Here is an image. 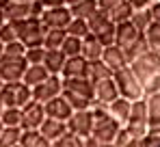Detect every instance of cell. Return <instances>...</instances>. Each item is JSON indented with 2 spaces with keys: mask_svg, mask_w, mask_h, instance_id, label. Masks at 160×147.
Masks as SVG:
<instances>
[{
  "mask_svg": "<svg viewBox=\"0 0 160 147\" xmlns=\"http://www.w3.org/2000/svg\"><path fill=\"white\" fill-rule=\"evenodd\" d=\"M128 67L138 78L145 98L147 95H154V93H160V54H156V52H145L143 56L134 58Z\"/></svg>",
  "mask_w": 160,
  "mask_h": 147,
  "instance_id": "cell-1",
  "label": "cell"
},
{
  "mask_svg": "<svg viewBox=\"0 0 160 147\" xmlns=\"http://www.w3.org/2000/svg\"><path fill=\"white\" fill-rule=\"evenodd\" d=\"M121 128L123 125L119 121H115L104 106H95L93 104V132H91V136L95 141H100L102 145L104 143H115V139H117Z\"/></svg>",
  "mask_w": 160,
  "mask_h": 147,
  "instance_id": "cell-2",
  "label": "cell"
},
{
  "mask_svg": "<svg viewBox=\"0 0 160 147\" xmlns=\"http://www.w3.org/2000/svg\"><path fill=\"white\" fill-rule=\"evenodd\" d=\"M18 30V41H22L26 48H39L43 46V37H46V26L41 24V20L26 18L22 22H11Z\"/></svg>",
  "mask_w": 160,
  "mask_h": 147,
  "instance_id": "cell-3",
  "label": "cell"
},
{
  "mask_svg": "<svg viewBox=\"0 0 160 147\" xmlns=\"http://www.w3.org/2000/svg\"><path fill=\"white\" fill-rule=\"evenodd\" d=\"M112 80H115V84H117L119 98L128 99V102H138V99H145L143 87H141L138 78L134 76V72L130 69V67H123L121 72L112 74Z\"/></svg>",
  "mask_w": 160,
  "mask_h": 147,
  "instance_id": "cell-4",
  "label": "cell"
},
{
  "mask_svg": "<svg viewBox=\"0 0 160 147\" xmlns=\"http://www.w3.org/2000/svg\"><path fill=\"white\" fill-rule=\"evenodd\" d=\"M30 99H32L30 87H26L24 82H4L0 91V102L4 108H24Z\"/></svg>",
  "mask_w": 160,
  "mask_h": 147,
  "instance_id": "cell-5",
  "label": "cell"
},
{
  "mask_svg": "<svg viewBox=\"0 0 160 147\" xmlns=\"http://www.w3.org/2000/svg\"><path fill=\"white\" fill-rule=\"evenodd\" d=\"M87 24H89V35H93L95 39H100L104 48L115 43V24H112V20L108 18L106 13H102V11L98 9V11L87 20Z\"/></svg>",
  "mask_w": 160,
  "mask_h": 147,
  "instance_id": "cell-6",
  "label": "cell"
},
{
  "mask_svg": "<svg viewBox=\"0 0 160 147\" xmlns=\"http://www.w3.org/2000/svg\"><path fill=\"white\" fill-rule=\"evenodd\" d=\"M123 128L130 132V136L138 139V141L145 136V132L149 130V125H147V104H145V99L132 102L130 117H128V121H126Z\"/></svg>",
  "mask_w": 160,
  "mask_h": 147,
  "instance_id": "cell-7",
  "label": "cell"
},
{
  "mask_svg": "<svg viewBox=\"0 0 160 147\" xmlns=\"http://www.w3.org/2000/svg\"><path fill=\"white\" fill-rule=\"evenodd\" d=\"M30 93H32V102L46 104V102H50L52 98H58L63 93V78L61 76H50L46 82L32 87Z\"/></svg>",
  "mask_w": 160,
  "mask_h": 147,
  "instance_id": "cell-8",
  "label": "cell"
},
{
  "mask_svg": "<svg viewBox=\"0 0 160 147\" xmlns=\"http://www.w3.org/2000/svg\"><path fill=\"white\" fill-rule=\"evenodd\" d=\"M67 132L76 134L80 139H89L93 132V108L91 110H76L67 119Z\"/></svg>",
  "mask_w": 160,
  "mask_h": 147,
  "instance_id": "cell-9",
  "label": "cell"
},
{
  "mask_svg": "<svg viewBox=\"0 0 160 147\" xmlns=\"http://www.w3.org/2000/svg\"><path fill=\"white\" fill-rule=\"evenodd\" d=\"M72 22L69 7H56V9H46L41 15V24L46 30H65L67 24Z\"/></svg>",
  "mask_w": 160,
  "mask_h": 147,
  "instance_id": "cell-10",
  "label": "cell"
},
{
  "mask_svg": "<svg viewBox=\"0 0 160 147\" xmlns=\"http://www.w3.org/2000/svg\"><path fill=\"white\" fill-rule=\"evenodd\" d=\"M43 121H46L43 104L30 99L26 106L22 108V130H39Z\"/></svg>",
  "mask_w": 160,
  "mask_h": 147,
  "instance_id": "cell-11",
  "label": "cell"
},
{
  "mask_svg": "<svg viewBox=\"0 0 160 147\" xmlns=\"http://www.w3.org/2000/svg\"><path fill=\"white\" fill-rule=\"evenodd\" d=\"M117 98H119V91H117V84H115L112 78L100 80V82L93 84V99H95V106H104V108H106L108 104H112Z\"/></svg>",
  "mask_w": 160,
  "mask_h": 147,
  "instance_id": "cell-12",
  "label": "cell"
},
{
  "mask_svg": "<svg viewBox=\"0 0 160 147\" xmlns=\"http://www.w3.org/2000/svg\"><path fill=\"white\" fill-rule=\"evenodd\" d=\"M141 37H143V35H141V33H138L130 22L115 26V46L123 50V54L132 48L134 43H138V39H141Z\"/></svg>",
  "mask_w": 160,
  "mask_h": 147,
  "instance_id": "cell-13",
  "label": "cell"
},
{
  "mask_svg": "<svg viewBox=\"0 0 160 147\" xmlns=\"http://www.w3.org/2000/svg\"><path fill=\"white\" fill-rule=\"evenodd\" d=\"M43 110H46V117H48V119H58V121H65V123L74 115L69 102L63 98V93H61L58 98H52L50 102H46V104H43Z\"/></svg>",
  "mask_w": 160,
  "mask_h": 147,
  "instance_id": "cell-14",
  "label": "cell"
},
{
  "mask_svg": "<svg viewBox=\"0 0 160 147\" xmlns=\"http://www.w3.org/2000/svg\"><path fill=\"white\" fill-rule=\"evenodd\" d=\"M26 61L15 58V61H0V78L2 82H22L26 72Z\"/></svg>",
  "mask_w": 160,
  "mask_h": 147,
  "instance_id": "cell-15",
  "label": "cell"
},
{
  "mask_svg": "<svg viewBox=\"0 0 160 147\" xmlns=\"http://www.w3.org/2000/svg\"><path fill=\"white\" fill-rule=\"evenodd\" d=\"M102 63L106 65L108 69L112 74L121 72L123 67H128V61H126V54H123V50L117 48L115 43L112 46H106L104 48V54H102Z\"/></svg>",
  "mask_w": 160,
  "mask_h": 147,
  "instance_id": "cell-16",
  "label": "cell"
},
{
  "mask_svg": "<svg viewBox=\"0 0 160 147\" xmlns=\"http://www.w3.org/2000/svg\"><path fill=\"white\" fill-rule=\"evenodd\" d=\"M89 72V61L80 54V56H72L65 61V67L61 72V78L67 80V78H87Z\"/></svg>",
  "mask_w": 160,
  "mask_h": 147,
  "instance_id": "cell-17",
  "label": "cell"
},
{
  "mask_svg": "<svg viewBox=\"0 0 160 147\" xmlns=\"http://www.w3.org/2000/svg\"><path fill=\"white\" fill-rule=\"evenodd\" d=\"M28 13H30V2H13L9 0L4 7H2V15L7 22H22L26 20Z\"/></svg>",
  "mask_w": 160,
  "mask_h": 147,
  "instance_id": "cell-18",
  "label": "cell"
},
{
  "mask_svg": "<svg viewBox=\"0 0 160 147\" xmlns=\"http://www.w3.org/2000/svg\"><path fill=\"white\" fill-rule=\"evenodd\" d=\"M63 91H72V93L93 99V82L89 78H67V80H63Z\"/></svg>",
  "mask_w": 160,
  "mask_h": 147,
  "instance_id": "cell-19",
  "label": "cell"
},
{
  "mask_svg": "<svg viewBox=\"0 0 160 147\" xmlns=\"http://www.w3.org/2000/svg\"><path fill=\"white\" fill-rule=\"evenodd\" d=\"M67 56L63 54V50H46V58H43V67L50 72V76H61L65 67Z\"/></svg>",
  "mask_w": 160,
  "mask_h": 147,
  "instance_id": "cell-20",
  "label": "cell"
},
{
  "mask_svg": "<svg viewBox=\"0 0 160 147\" xmlns=\"http://www.w3.org/2000/svg\"><path fill=\"white\" fill-rule=\"evenodd\" d=\"M130 108H132V102H128V99H123V98H117L112 104H108V106H106L108 115H110L115 121H119L121 125H126V121H128V117H130Z\"/></svg>",
  "mask_w": 160,
  "mask_h": 147,
  "instance_id": "cell-21",
  "label": "cell"
},
{
  "mask_svg": "<svg viewBox=\"0 0 160 147\" xmlns=\"http://www.w3.org/2000/svg\"><path fill=\"white\" fill-rule=\"evenodd\" d=\"M39 132H41L50 143H54L56 139H61V136L67 132V123H65V121H58V119H48V117H46V121L41 123Z\"/></svg>",
  "mask_w": 160,
  "mask_h": 147,
  "instance_id": "cell-22",
  "label": "cell"
},
{
  "mask_svg": "<svg viewBox=\"0 0 160 147\" xmlns=\"http://www.w3.org/2000/svg\"><path fill=\"white\" fill-rule=\"evenodd\" d=\"M102 54H104V46H102L100 39H95L93 35H87V37L82 39V56H84L89 63H91V61H100Z\"/></svg>",
  "mask_w": 160,
  "mask_h": 147,
  "instance_id": "cell-23",
  "label": "cell"
},
{
  "mask_svg": "<svg viewBox=\"0 0 160 147\" xmlns=\"http://www.w3.org/2000/svg\"><path fill=\"white\" fill-rule=\"evenodd\" d=\"M50 78V72L43 67V65H28L26 72H24V78H22V82L26 84V87H37V84H41V82H46Z\"/></svg>",
  "mask_w": 160,
  "mask_h": 147,
  "instance_id": "cell-24",
  "label": "cell"
},
{
  "mask_svg": "<svg viewBox=\"0 0 160 147\" xmlns=\"http://www.w3.org/2000/svg\"><path fill=\"white\" fill-rule=\"evenodd\" d=\"M145 104H147V125L149 128H160V93L147 95Z\"/></svg>",
  "mask_w": 160,
  "mask_h": 147,
  "instance_id": "cell-25",
  "label": "cell"
},
{
  "mask_svg": "<svg viewBox=\"0 0 160 147\" xmlns=\"http://www.w3.org/2000/svg\"><path fill=\"white\" fill-rule=\"evenodd\" d=\"M22 147H52V143L39 132V130H24L22 139H20Z\"/></svg>",
  "mask_w": 160,
  "mask_h": 147,
  "instance_id": "cell-26",
  "label": "cell"
},
{
  "mask_svg": "<svg viewBox=\"0 0 160 147\" xmlns=\"http://www.w3.org/2000/svg\"><path fill=\"white\" fill-rule=\"evenodd\" d=\"M95 11H98V0H82L78 4L69 7L72 18H78V20H89Z\"/></svg>",
  "mask_w": 160,
  "mask_h": 147,
  "instance_id": "cell-27",
  "label": "cell"
},
{
  "mask_svg": "<svg viewBox=\"0 0 160 147\" xmlns=\"http://www.w3.org/2000/svg\"><path fill=\"white\" fill-rule=\"evenodd\" d=\"M87 78L95 84V82H100V80H106V78H112V72L108 69L106 65L102 63V58L100 61H91L89 63V72H87Z\"/></svg>",
  "mask_w": 160,
  "mask_h": 147,
  "instance_id": "cell-28",
  "label": "cell"
},
{
  "mask_svg": "<svg viewBox=\"0 0 160 147\" xmlns=\"http://www.w3.org/2000/svg\"><path fill=\"white\" fill-rule=\"evenodd\" d=\"M63 98L69 102V106H72V110L76 113V110H91L93 108V99L91 98H84V95H78V93H72V91H63Z\"/></svg>",
  "mask_w": 160,
  "mask_h": 147,
  "instance_id": "cell-29",
  "label": "cell"
},
{
  "mask_svg": "<svg viewBox=\"0 0 160 147\" xmlns=\"http://www.w3.org/2000/svg\"><path fill=\"white\" fill-rule=\"evenodd\" d=\"M143 37H145V41H147L149 52L160 54V22H152L149 28L143 33Z\"/></svg>",
  "mask_w": 160,
  "mask_h": 147,
  "instance_id": "cell-30",
  "label": "cell"
},
{
  "mask_svg": "<svg viewBox=\"0 0 160 147\" xmlns=\"http://www.w3.org/2000/svg\"><path fill=\"white\" fill-rule=\"evenodd\" d=\"M24 54H26V46H24L22 41H13V43L2 46L0 61H15V58H24Z\"/></svg>",
  "mask_w": 160,
  "mask_h": 147,
  "instance_id": "cell-31",
  "label": "cell"
},
{
  "mask_svg": "<svg viewBox=\"0 0 160 147\" xmlns=\"http://www.w3.org/2000/svg\"><path fill=\"white\" fill-rule=\"evenodd\" d=\"M22 128H2L0 132V147H15L20 145V139H22Z\"/></svg>",
  "mask_w": 160,
  "mask_h": 147,
  "instance_id": "cell-32",
  "label": "cell"
},
{
  "mask_svg": "<svg viewBox=\"0 0 160 147\" xmlns=\"http://www.w3.org/2000/svg\"><path fill=\"white\" fill-rule=\"evenodd\" d=\"M154 22V18H152V11L149 9H143V11H134V15H132V20H130V24L143 35L147 28H149V24Z\"/></svg>",
  "mask_w": 160,
  "mask_h": 147,
  "instance_id": "cell-33",
  "label": "cell"
},
{
  "mask_svg": "<svg viewBox=\"0 0 160 147\" xmlns=\"http://www.w3.org/2000/svg\"><path fill=\"white\" fill-rule=\"evenodd\" d=\"M0 121L4 128H22V108H4Z\"/></svg>",
  "mask_w": 160,
  "mask_h": 147,
  "instance_id": "cell-34",
  "label": "cell"
},
{
  "mask_svg": "<svg viewBox=\"0 0 160 147\" xmlns=\"http://www.w3.org/2000/svg\"><path fill=\"white\" fill-rule=\"evenodd\" d=\"M132 15H134V9L128 4V0H126V2H123V4H119V7H117L108 18L112 20V24L117 26V24H126V22H130V20H132Z\"/></svg>",
  "mask_w": 160,
  "mask_h": 147,
  "instance_id": "cell-35",
  "label": "cell"
},
{
  "mask_svg": "<svg viewBox=\"0 0 160 147\" xmlns=\"http://www.w3.org/2000/svg\"><path fill=\"white\" fill-rule=\"evenodd\" d=\"M65 37H67L65 30H46L43 48H46V50H61L63 41H65Z\"/></svg>",
  "mask_w": 160,
  "mask_h": 147,
  "instance_id": "cell-36",
  "label": "cell"
},
{
  "mask_svg": "<svg viewBox=\"0 0 160 147\" xmlns=\"http://www.w3.org/2000/svg\"><path fill=\"white\" fill-rule=\"evenodd\" d=\"M65 33H67L69 37H76V39H84V37L89 35V24H87V20H78V18H72V22L67 24Z\"/></svg>",
  "mask_w": 160,
  "mask_h": 147,
  "instance_id": "cell-37",
  "label": "cell"
},
{
  "mask_svg": "<svg viewBox=\"0 0 160 147\" xmlns=\"http://www.w3.org/2000/svg\"><path fill=\"white\" fill-rule=\"evenodd\" d=\"M63 54L67 56V58H72V56H80L82 54V39H76V37H65V41H63Z\"/></svg>",
  "mask_w": 160,
  "mask_h": 147,
  "instance_id": "cell-38",
  "label": "cell"
},
{
  "mask_svg": "<svg viewBox=\"0 0 160 147\" xmlns=\"http://www.w3.org/2000/svg\"><path fill=\"white\" fill-rule=\"evenodd\" d=\"M52 147H84V139H80L72 132H65L61 139H56L52 143Z\"/></svg>",
  "mask_w": 160,
  "mask_h": 147,
  "instance_id": "cell-39",
  "label": "cell"
},
{
  "mask_svg": "<svg viewBox=\"0 0 160 147\" xmlns=\"http://www.w3.org/2000/svg\"><path fill=\"white\" fill-rule=\"evenodd\" d=\"M43 58H46V48L43 46H39V48H26V54H24L26 65H43Z\"/></svg>",
  "mask_w": 160,
  "mask_h": 147,
  "instance_id": "cell-40",
  "label": "cell"
},
{
  "mask_svg": "<svg viewBox=\"0 0 160 147\" xmlns=\"http://www.w3.org/2000/svg\"><path fill=\"white\" fill-rule=\"evenodd\" d=\"M138 147H160V128H149L138 141Z\"/></svg>",
  "mask_w": 160,
  "mask_h": 147,
  "instance_id": "cell-41",
  "label": "cell"
},
{
  "mask_svg": "<svg viewBox=\"0 0 160 147\" xmlns=\"http://www.w3.org/2000/svg\"><path fill=\"white\" fill-rule=\"evenodd\" d=\"M13 41H18V30L11 22H4L0 26V43L7 46V43H13Z\"/></svg>",
  "mask_w": 160,
  "mask_h": 147,
  "instance_id": "cell-42",
  "label": "cell"
},
{
  "mask_svg": "<svg viewBox=\"0 0 160 147\" xmlns=\"http://www.w3.org/2000/svg\"><path fill=\"white\" fill-rule=\"evenodd\" d=\"M126 0H98V9L102 11V13H106V15H110L119 4H123Z\"/></svg>",
  "mask_w": 160,
  "mask_h": 147,
  "instance_id": "cell-43",
  "label": "cell"
},
{
  "mask_svg": "<svg viewBox=\"0 0 160 147\" xmlns=\"http://www.w3.org/2000/svg\"><path fill=\"white\" fill-rule=\"evenodd\" d=\"M134 136H130V132H128V130H126V128H121V130H119V134H117V139H115V143H112V145L115 147H123V145H128V143H130V141H132Z\"/></svg>",
  "mask_w": 160,
  "mask_h": 147,
  "instance_id": "cell-44",
  "label": "cell"
},
{
  "mask_svg": "<svg viewBox=\"0 0 160 147\" xmlns=\"http://www.w3.org/2000/svg\"><path fill=\"white\" fill-rule=\"evenodd\" d=\"M128 4L132 7L134 11H143V9H149L154 4V0H128Z\"/></svg>",
  "mask_w": 160,
  "mask_h": 147,
  "instance_id": "cell-45",
  "label": "cell"
},
{
  "mask_svg": "<svg viewBox=\"0 0 160 147\" xmlns=\"http://www.w3.org/2000/svg\"><path fill=\"white\" fill-rule=\"evenodd\" d=\"M46 9H56V7H67V0H41Z\"/></svg>",
  "mask_w": 160,
  "mask_h": 147,
  "instance_id": "cell-46",
  "label": "cell"
},
{
  "mask_svg": "<svg viewBox=\"0 0 160 147\" xmlns=\"http://www.w3.org/2000/svg\"><path fill=\"white\" fill-rule=\"evenodd\" d=\"M149 11H152V18H154V22H160V0H158V2H154V4L149 7Z\"/></svg>",
  "mask_w": 160,
  "mask_h": 147,
  "instance_id": "cell-47",
  "label": "cell"
},
{
  "mask_svg": "<svg viewBox=\"0 0 160 147\" xmlns=\"http://www.w3.org/2000/svg\"><path fill=\"white\" fill-rule=\"evenodd\" d=\"M84 147H102V143L95 141L93 136H89V139H84Z\"/></svg>",
  "mask_w": 160,
  "mask_h": 147,
  "instance_id": "cell-48",
  "label": "cell"
},
{
  "mask_svg": "<svg viewBox=\"0 0 160 147\" xmlns=\"http://www.w3.org/2000/svg\"><path fill=\"white\" fill-rule=\"evenodd\" d=\"M78 2H82V0H67V7H74V4H78Z\"/></svg>",
  "mask_w": 160,
  "mask_h": 147,
  "instance_id": "cell-49",
  "label": "cell"
},
{
  "mask_svg": "<svg viewBox=\"0 0 160 147\" xmlns=\"http://www.w3.org/2000/svg\"><path fill=\"white\" fill-rule=\"evenodd\" d=\"M4 22H7V20H4V15H2V9H0V26L4 24Z\"/></svg>",
  "mask_w": 160,
  "mask_h": 147,
  "instance_id": "cell-50",
  "label": "cell"
},
{
  "mask_svg": "<svg viewBox=\"0 0 160 147\" xmlns=\"http://www.w3.org/2000/svg\"><path fill=\"white\" fill-rule=\"evenodd\" d=\"M13 2H32V0H13Z\"/></svg>",
  "mask_w": 160,
  "mask_h": 147,
  "instance_id": "cell-51",
  "label": "cell"
},
{
  "mask_svg": "<svg viewBox=\"0 0 160 147\" xmlns=\"http://www.w3.org/2000/svg\"><path fill=\"white\" fill-rule=\"evenodd\" d=\"M2 110H4V106H2V102H0V115H2Z\"/></svg>",
  "mask_w": 160,
  "mask_h": 147,
  "instance_id": "cell-52",
  "label": "cell"
},
{
  "mask_svg": "<svg viewBox=\"0 0 160 147\" xmlns=\"http://www.w3.org/2000/svg\"><path fill=\"white\" fill-rule=\"evenodd\" d=\"M2 87H4V82H2V78H0V91H2Z\"/></svg>",
  "mask_w": 160,
  "mask_h": 147,
  "instance_id": "cell-53",
  "label": "cell"
},
{
  "mask_svg": "<svg viewBox=\"0 0 160 147\" xmlns=\"http://www.w3.org/2000/svg\"><path fill=\"white\" fill-rule=\"evenodd\" d=\"M2 128H4V125H2V121H0V132H2Z\"/></svg>",
  "mask_w": 160,
  "mask_h": 147,
  "instance_id": "cell-54",
  "label": "cell"
},
{
  "mask_svg": "<svg viewBox=\"0 0 160 147\" xmlns=\"http://www.w3.org/2000/svg\"><path fill=\"white\" fill-rule=\"evenodd\" d=\"M0 54H2V43H0Z\"/></svg>",
  "mask_w": 160,
  "mask_h": 147,
  "instance_id": "cell-55",
  "label": "cell"
},
{
  "mask_svg": "<svg viewBox=\"0 0 160 147\" xmlns=\"http://www.w3.org/2000/svg\"><path fill=\"white\" fill-rule=\"evenodd\" d=\"M15 147H22V145H15Z\"/></svg>",
  "mask_w": 160,
  "mask_h": 147,
  "instance_id": "cell-56",
  "label": "cell"
}]
</instances>
